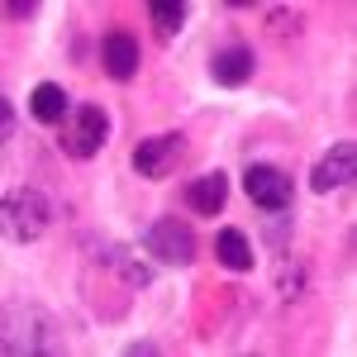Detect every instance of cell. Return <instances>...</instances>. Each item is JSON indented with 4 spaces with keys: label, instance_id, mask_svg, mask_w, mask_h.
Here are the masks:
<instances>
[{
    "label": "cell",
    "instance_id": "cell-1",
    "mask_svg": "<svg viewBox=\"0 0 357 357\" xmlns=\"http://www.w3.org/2000/svg\"><path fill=\"white\" fill-rule=\"evenodd\" d=\"M105 143H110V114H105V105H96V100L72 105L67 124L57 129V153L72 158V162H91Z\"/></svg>",
    "mask_w": 357,
    "mask_h": 357
},
{
    "label": "cell",
    "instance_id": "cell-2",
    "mask_svg": "<svg viewBox=\"0 0 357 357\" xmlns=\"http://www.w3.org/2000/svg\"><path fill=\"white\" fill-rule=\"evenodd\" d=\"M138 248L158 262V267H191L195 252H200V238H195V229L186 220H176V215H162V220H153L148 229H143V238H138Z\"/></svg>",
    "mask_w": 357,
    "mask_h": 357
},
{
    "label": "cell",
    "instance_id": "cell-3",
    "mask_svg": "<svg viewBox=\"0 0 357 357\" xmlns=\"http://www.w3.org/2000/svg\"><path fill=\"white\" fill-rule=\"evenodd\" d=\"M62 348H67L62 324L48 310L29 305V310H15L5 319V353H62Z\"/></svg>",
    "mask_w": 357,
    "mask_h": 357
},
{
    "label": "cell",
    "instance_id": "cell-4",
    "mask_svg": "<svg viewBox=\"0 0 357 357\" xmlns=\"http://www.w3.org/2000/svg\"><path fill=\"white\" fill-rule=\"evenodd\" d=\"M0 220H5V234L15 243H38L48 234V224H53V200L38 191V186H24V191L5 195Z\"/></svg>",
    "mask_w": 357,
    "mask_h": 357
},
{
    "label": "cell",
    "instance_id": "cell-5",
    "mask_svg": "<svg viewBox=\"0 0 357 357\" xmlns=\"http://www.w3.org/2000/svg\"><path fill=\"white\" fill-rule=\"evenodd\" d=\"M243 195L262 210V215L291 210V200H296V176H291L286 167H276V162H248Z\"/></svg>",
    "mask_w": 357,
    "mask_h": 357
},
{
    "label": "cell",
    "instance_id": "cell-6",
    "mask_svg": "<svg viewBox=\"0 0 357 357\" xmlns=\"http://www.w3.org/2000/svg\"><path fill=\"white\" fill-rule=\"evenodd\" d=\"M181 158H186V134H176V129L172 134H153L134 148V172L143 181H167L181 167Z\"/></svg>",
    "mask_w": 357,
    "mask_h": 357
},
{
    "label": "cell",
    "instance_id": "cell-7",
    "mask_svg": "<svg viewBox=\"0 0 357 357\" xmlns=\"http://www.w3.org/2000/svg\"><path fill=\"white\" fill-rule=\"evenodd\" d=\"M353 176H357V143L353 138H338L329 153L310 167V191L333 195V191H343V186H353Z\"/></svg>",
    "mask_w": 357,
    "mask_h": 357
},
{
    "label": "cell",
    "instance_id": "cell-8",
    "mask_svg": "<svg viewBox=\"0 0 357 357\" xmlns=\"http://www.w3.org/2000/svg\"><path fill=\"white\" fill-rule=\"evenodd\" d=\"M96 62H100V72L110 77V82H134L138 77V62H143V53H138V38L129 33V29H110L105 38H100V48H96Z\"/></svg>",
    "mask_w": 357,
    "mask_h": 357
},
{
    "label": "cell",
    "instance_id": "cell-9",
    "mask_svg": "<svg viewBox=\"0 0 357 357\" xmlns=\"http://www.w3.org/2000/svg\"><path fill=\"white\" fill-rule=\"evenodd\" d=\"M257 77V53L248 48V43H224V48H215V57H210V82L224 86V91H243L248 82Z\"/></svg>",
    "mask_w": 357,
    "mask_h": 357
},
{
    "label": "cell",
    "instance_id": "cell-10",
    "mask_svg": "<svg viewBox=\"0 0 357 357\" xmlns=\"http://www.w3.org/2000/svg\"><path fill=\"white\" fill-rule=\"evenodd\" d=\"M96 262L110 267V272H119L129 291H148V286L158 281V262H143L129 243H100V257H96Z\"/></svg>",
    "mask_w": 357,
    "mask_h": 357
},
{
    "label": "cell",
    "instance_id": "cell-11",
    "mask_svg": "<svg viewBox=\"0 0 357 357\" xmlns=\"http://www.w3.org/2000/svg\"><path fill=\"white\" fill-rule=\"evenodd\" d=\"M272 286L286 305H301L310 296V257H301L296 248H281L272 262Z\"/></svg>",
    "mask_w": 357,
    "mask_h": 357
},
{
    "label": "cell",
    "instance_id": "cell-12",
    "mask_svg": "<svg viewBox=\"0 0 357 357\" xmlns=\"http://www.w3.org/2000/svg\"><path fill=\"white\" fill-rule=\"evenodd\" d=\"M229 191H234V186H229L224 172H205V176L186 181L181 200H186V210L205 215V220H215V215H224V205H229Z\"/></svg>",
    "mask_w": 357,
    "mask_h": 357
},
{
    "label": "cell",
    "instance_id": "cell-13",
    "mask_svg": "<svg viewBox=\"0 0 357 357\" xmlns=\"http://www.w3.org/2000/svg\"><path fill=\"white\" fill-rule=\"evenodd\" d=\"M29 114H33L38 124H48V129H62L67 114H72L67 86H62V82H38L33 91H29Z\"/></svg>",
    "mask_w": 357,
    "mask_h": 357
},
{
    "label": "cell",
    "instance_id": "cell-14",
    "mask_svg": "<svg viewBox=\"0 0 357 357\" xmlns=\"http://www.w3.org/2000/svg\"><path fill=\"white\" fill-rule=\"evenodd\" d=\"M215 257H220V267H224V272H238V276L257 267V252H252V238H248L243 229H234V224L215 234Z\"/></svg>",
    "mask_w": 357,
    "mask_h": 357
},
{
    "label": "cell",
    "instance_id": "cell-15",
    "mask_svg": "<svg viewBox=\"0 0 357 357\" xmlns=\"http://www.w3.org/2000/svg\"><path fill=\"white\" fill-rule=\"evenodd\" d=\"M148 20H153V38L172 43L186 29V5H148Z\"/></svg>",
    "mask_w": 357,
    "mask_h": 357
},
{
    "label": "cell",
    "instance_id": "cell-16",
    "mask_svg": "<svg viewBox=\"0 0 357 357\" xmlns=\"http://www.w3.org/2000/svg\"><path fill=\"white\" fill-rule=\"evenodd\" d=\"M291 234H296V220H291V210H276L272 220L262 224V238H267V248H272V252L291 248Z\"/></svg>",
    "mask_w": 357,
    "mask_h": 357
},
{
    "label": "cell",
    "instance_id": "cell-17",
    "mask_svg": "<svg viewBox=\"0 0 357 357\" xmlns=\"http://www.w3.org/2000/svg\"><path fill=\"white\" fill-rule=\"evenodd\" d=\"M267 29H272L276 43H296L305 24H301V15H296V10H267Z\"/></svg>",
    "mask_w": 357,
    "mask_h": 357
},
{
    "label": "cell",
    "instance_id": "cell-18",
    "mask_svg": "<svg viewBox=\"0 0 357 357\" xmlns=\"http://www.w3.org/2000/svg\"><path fill=\"white\" fill-rule=\"evenodd\" d=\"M15 129H20V119H15V100H10V96H0V143H10Z\"/></svg>",
    "mask_w": 357,
    "mask_h": 357
},
{
    "label": "cell",
    "instance_id": "cell-19",
    "mask_svg": "<svg viewBox=\"0 0 357 357\" xmlns=\"http://www.w3.org/2000/svg\"><path fill=\"white\" fill-rule=\"evenodd\" d=\"M5 15H10L15 24H24V20L38 15V0H10V5H5Z\"/></svg>",
    "mask_w": 357,
    "mask_h": 357
},
{
    "label": "cell",
    "instance_id": "cell-20",
    "mask_svg": "<svg viewBox=\"0 0 357 357\" xmlns=\"http://www.w3.org/2000/svg\"><path fill=\"white\" fill-rule=\"evenodd\" d=\"M158 353H162V343H158V338H134V343L124 348V357H158Z\"/></svg>",
    "mask_w": 357,
    "mask_h": 357
}]
</instances>
